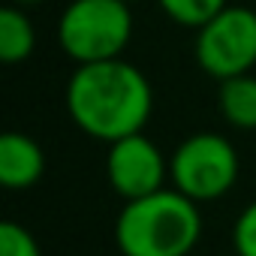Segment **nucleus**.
Wrapping results in <instances>:
<instances>
[{"label": "nucleus", "instance_id": "f257e3e1", "mask_svg": "<svg viewBox=\"0 0 256 256\" xmlns=\"http://www.w3.org/2000/svg\"><path fill=\"white\" fill-rule=\"evenodd\" d=\"M64 100L72 124L106 145L142 133L154 112L151 82L124 58L76 64Z\"/></svg>", "mask_w": 256, "mask_h": 256}, {"label": "nucleus", "instance_id": "f03ea898", "mask_svg": "<svg viewBox=\"0 0 256 256\" xmlns=\"http://www.w3.org/2000/svg\"><path fill=\"white\" fill-rule=\"evenodd\" d=\"M199 238V202L175 187L130 199L114 223V244L120 256H187Z\"/></svg>", "mask_w": 256, "mask_h": 256}, {"label": "nucleus", "instance_id": "7ed1b4c3", "mask_svg": "<svg viewBox=\"0 0 256 256\" xmlns=\"http://www.w3.org/2000/svg\"><path fill=\"white\" fill-rule=\"evenodd\" d=\"M133 40L126 0H72L58 18V46L72 64L124 58Z\"/></svg>", "mask_w": 256, "mask_h": 256}, {"label": "nucleus", "instance_id": "20e7f679", "mask_svg": "<svg viewBox=\"0 0 256 256\" xmlns=\"http://www.w3.org/2000/svg\"><path fill=\"white\" fill-rule=\"evenodd\" d=\"M169 181L193 202H214L238 181V151L220 133H193L175 148Z\"/></svg>", "mask_w": 256, "mask_h": 256}, {"label": "nucleus", "instance_id": "39448f33", "mask_svg": "<svg viewBox=\"0 0 256 256\" xmlns=\"http://www.w3.org/2000/svg\"><path fill=\"white\" fill-rule=\"evenodd\" d=\"M193 54L202 72L217 82L250 72L256 66V10L223 6L196 28Z\"/></svg>", "mask_w": 256, "mask_h": 256}, {"label": "nucleus", "instance_id": "423d86ee", "mask_svg": "<svg viewBox=\"0 0 256 256\" xmlns=\"http://www.w3.org/2000/svg\"><path fill=\"white\" fill-rule=\"evenodd\" d=\"M106 178L124 202H130L163 190L169 178V163L145 133H133L108 145Z\"/></svg>", "mask_w": 256, "mask_h": 256}, {"label": "nucleus", "instance_id": "0eeeda50", "mask_svg": "<svg viewBox=\"0 0 256 256\" xmlns=\"http://www.w3.org/2000/svg\"><path fill=\"white\" fill-rule=\"evenodd\" d=\"M46 172L42 148L24 133H4L0 136V184L10 190L34 187Z\"/></svg>", "mask_w": 256, "mask_h": 256}, {"label": "nucleus", "instance_id": "6e6552de", "mask_svg": "<svg viewBox=\"0 0 256 256\" xmlns=\"http://www.w3.org/2000/svg\"><path fill=\"white\" fill-rule=\"evenodd\" d=\"M36 48V28L24 6L12 4L0 10V60L16 66L24 64Z\"/></svg>", "mask_w": 256, "mask_h": 256}, {"label": "nucleus", "instance_id": "1a4fd4ad", "mask_svg": "<svg viewBox=\"0 0 256 256\" xmlns=\"http://www.w3.org/2000/svg\"><path fill=\"white\" fill-rule=\"evenodd\" d=\"M220 112L235 130H256V76H232L220 82Z\"/></svg>", "mask_w": 256, "mask_h": 256}, {"label": "nucleus", "instance_id": "9d476101", "mask_svg": "<svg viewBox=\"0 0 256 256\" xmlns=\"http://www.w3.org/2000/svg\"><path fill=\"white\" fill-rule=\"evenodd\" d=\"M157 6L169 22L196 30L211 16H217L223 6H229V0H157Z\"/></svg>", "mask_w": 256, "mask_h": 256}, {"label": "nucleus", "instance_id": "9b49d317", "mask_svg": "<svg viewBox=\"0 0 256 256\" xmlns=\"http://www.w3.org/2000/svg\"><path fill=\"white\" fill-rule=\"evenodd\" d=\"M0 256H42L36 238L22 226L6 220L0 226Z\"/></svg>", "mask_w": 256, "mask_h": 256}, {"label": "nucleus", "instance_id": "f8f14e48", "mask_svg": "<svg viewBox=\"0 0 256 256\" xmlns=\"http://www.w3.org/2000/svg\"><path fill=\"white\" fill-rule=\"evenodd\" d=\"M232 247L238 256H256V199L241 211L232 226Z\"/></svg>", "mask_w": 256, "mask_h": 256}, {"label": "nucleus", "instance_id": "ddd939ff", "mask_svg": "<svg viewBox=\"0 0 256 256\" xmlns=\"http://www.w3.org/2000/svg\"><path fill=\"white\" fill-rule=\"evenodd\" d=\"M12 4H18V6H36V4H42V0H12Z\"/></svg>", "mask_w": 256, "mask_h": 256}, {"label": "nucleus", "instance_id": "4468645a", "mask_svg": "<svg viewBox=\"0 0 256 256\" xmlns=\"http://www.w3.org/2000/svg\"><path fill=\"white\" fill-rule=\"evenodd\" d=\"M126 4H133V0H126Z\"/></svg>", "mask_w": 256, "mask_h": 256}]
</instances>
